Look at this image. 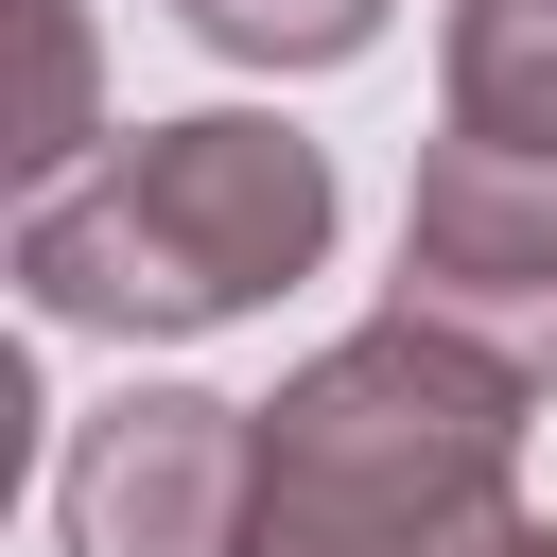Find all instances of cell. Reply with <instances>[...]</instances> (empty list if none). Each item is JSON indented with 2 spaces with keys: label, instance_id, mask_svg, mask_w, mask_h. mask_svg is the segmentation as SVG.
I'll use <instances>...</instances> for the list:
<instances>
[{
  "label": "cell",
  "instance_id": "7",
  "mask_svg": "<svg viewBox=\"0 0 557 557\" xmlns=\"http://www.w3.org/2000/svg\"><path fill=\"white\" fill-rule=\"evenodd\" d=\"M174 17H191L226 70H348L400 0H174Z\"/></svg>",
  "mask_w": 557,
  "mask_h": 557
},
{
  "label": "cell",
  "instance_id": "4",
  "mask_svg": "<svg viewBox=\"0 0 557 557\" xmlns=\"http://www.w3.org/2000/svg\"><path fill=\"white\" fill-rule=\"evenodd\" d=\"M244 522H261V400L209 383H122L52 470L70 557H244Z\"/></svg>",
  "mask_w": 557,
  "mask_h": 557
},
{
  "label": "cell",
  "instance_id": "6",
  "mask_svg": "<svg viewBox=\"0 0 557 557\" xmlns=\"http://www.w3.org/2000/svg\"><path fill=\"white\" fill-rule=\"evenodd\" d=\"M17 17V191H52L70 157H104V52H87V0H0Z\"/></svg>",
  "mask_w": 557,
  "mask_h": 557
},
{
  "label": "cell",
  "instance_id": "1",
  "mask_svg": "<svg viewBox=\"0 0 557 557\" xmlns=\"http://www.w3.org/2000/svg\"><path fill=\"white\" fill-rule=\"evenodd\" d=\"M331 261V157L261 104H191L139 122L104 157H70L52 191H17V296L52 331H226L261 296H296Z\"/></svg>",
  "mask_w": 557,
  "mask_h": 557
},
{
  "label": "cell",
  "instance_id": "2",
  "mask_svg": "<svg viewBox=\"0 0 557 557\" xmlns=\"http://www.w3.org/2000/svg\"><path fill=\"white\" fill-rule=\"evenodd\" d=\"M522 400H540L522 366H487L470 331L383 296L366 331H331L261 400V522H244V557H435L453 522L505 505Z\"/></svg>",
  "mask_w": 557,
  "mask_h": 557
},
{
  "label": "cell",
  "instance_id": "5",
  "mask_svg": "<svg viewBox=\"0 0 557 557\" xmlns=\"http://www.w3.org/2000/svg\"><path fill=\"white\" fill-rule=\"evenodd\" d=\"M435 122L557 157V0H453V35H435Z\"/></svg>",
  "mask_w": 557,
  "mask_h": 557
},
{
  "label": "cell",
  "instance_id": "3",
  "mask_svg": "<svg viewBox=\"0 0 557 557\" xmlns=\"http://www.w3.org/2000/svg\"><path fill=\"white\" fill-rule=\"evenodd\" d=\"M400 313H435V331H470L487 366L557 383V157H540V139L435 122L418 209H400Z\"/></svg>",
  "mask_w": 557,
  "mask_h": 557
},
{
  "label": "cell",
  "instance_id": "8",
  "mask_svg": "<svg viewBox=\"0 0 557 557\" xmlns=\"http://www.w3.org/2000/svg\"><path fill=\"white\" fill-rule=\"evenodd\" d=\"M435 557H557V522H522V505H487V522H453Z\"/></svg>",
  "mask_w": 557,
  "mask_h": 557
}]
</instances>
